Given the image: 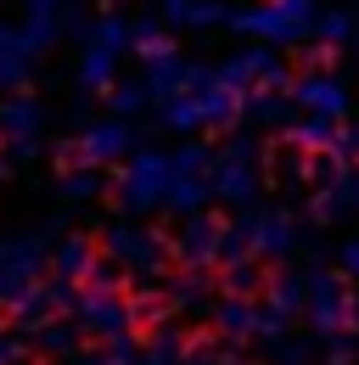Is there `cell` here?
I'll list each match as a JSON object with an SVG mask.
<instances>
[{
    "mask_svg": "<svg viewBox=\"0 0 359 365\" xmlns=\"http://www.w3.org/2000/svg\"><path fill=\"white\" fill-rule=\"evenodd\" d=\"M0 180H6V158H0Z\"/></svg>",
    "mask_w": 359,
    "mask_h": 365,
    "instance_id": "cell-29",
    "label": "cell"
},
{
    "mask_svg": "<svg viewBox=\"0 0 359 365\" xmlns=\"http://www.w3.org/2000/svg\"><path fill=\"white\" fill-rule=\"evenodd\" d=\"M45 343H51V349H73V326H51Z\"/></svg>",
    "mask_w": 359,
    "mask_h": 365,
    "instance_id": "cell-26",
    "label": "cell"
},
{
    "mask_svg": "<svg viewBox=\"0 0 359 365\" xmlns=\"http://www.w3.org/2000/svg\"><path fill=\"white\" fill-rule=\"evenodd\" d=\"M23 360V343L17 337H0V365H17Z\"/></svg>",
    "mask_w": 359,
    "mask_h": 365,
    "instance_id": "cell-25",
    "label": "cell"
},
{
    "mask_svg": "<svg viewBox=\"0 0 359 365\" xmlns=\"http://www.w3.org/2000/svg\"><path fill=\"white\" fill-rule=\"evenodd\" d=\"M118 6H124V0H101V11H118Z\"/></svg>",
    "mask_w": 359,
    "mask_h": 365,
    "instance_id": "cell-28",
    "label": "cell"
},
{
    "mask_svg": "<svg viewBox=\"0 0 359 365\" xmlns=\"http://www.w3.org/2000/svg\"><path fill=\"white\" fill-rule=\"evenodd\" d=\"M56 270H62V275H90V270H95V253H90L85 236H68V242H62V253H56Z\"/></svg>",
    "mask_w": 359,
    "mask_h": 365,
    "instance_id": "cell-22",
    "label": "cell"
},
{
    "mask_svg": "<svg viewBox=\"0 0 359 365\" xmlns=\"http://www.w3.org/2000/svg\"><path fill=\"white\" fill-rule=\"evenodd\" d=\"M130 51L140 62H163V56H180L175 40H169V23L163 17H135L130 23Z\"/></svg>",
    "mask_w": 359,
    "mask_h": 365,
    "instance_id": "cell-13",
    "label": "cell"
},
{
    "mask_svg": "<svg viewBox=\"0 0 359 365\" xmlns=\"http://www.w3.org/2000/svg\"><path fill=\"white\" fill-rule=\"evenodd\" d=\"M28 73H34V51L23 46L17 23H0V85H6V91H23Z\"/></svg>",
    "mask_w": 359,
    "mask_h": 365,
    "instance_id": "cell-11",
    "label": "cell"
},
{
    "mask_svg": "<svg viewBox=\"0 0 359 365\" xmlns=\"http://www.w3.org/2000/svg\"><path fill=\"white\" fill-rule=\"evenodd\" d=\"M17 34H23V46L34 51H51L62 40V0H23V23H17Z\"/></svg>",
    "mask_w": 359,
    "mask_h": 365,
    "instance_id": "cell-9",
    "label": "cell"
},
{
    "mask_svg": "<svg viewBox=\"0 0 359 365\" xmlns=\"http://www.w3.org/2000/svg\"><path fill=\"white\" fill-rule=\"evenodd\" d=\"M253 185H259L253 146H224V152H214V163H208V191H214V197H224V202H247Z\"/></svg>",
    "mask_w": 359,
    "mask_h": 365,
    "instance_id": "cell-5",
    "label": "cell"
},
{
    "mask_svg": "<svg viewBox=\"0 0 359 365\" xmlns=\"http://www.w3.org/2000/svg\"><path fill=\"white\" fill-rule=\"evenodd\" d=\"M348 309V298H343V287L331 281V275H314V292H309V315L320 331H337V320Z\"/></svg>",
    "mask_w": 359,
    "mask_h": 365,
    "instance_id": "cell-17",
    "label": "cell"
},
{
    "mask_svg": "<svg viewBox=\"0 0 359 365\" xmlns=\"http://www.w3.org/2000/svg\"><path fill=\"white\" fill-rule=\"evenodd\" d=\"M107 253H113L118 264H135L140 275H152L157 264H163V247H157V236L130 230V225H113V230H107Z\"/></svg>",
    "mask_w": 359,
    "mask_h": 365,
    "instance_id": "cell-10",
    "label": "cell"
},
{
    "mask_svg": "<svg viewBox=\"0 0 359 365\" xmlns=\"http://www.w3.org/2000/svg\"><path fill=\"white\" fill-rule=\"evenodd\" d=\"M163 185H169V152H135L118 169V202L130 214H146L152 202H163Z\"/></svg>",
    "mask_w": 359,
    "mask_h": 365,
    "instance_id": "cell-4",
    "label": "cell"
},
{
    "mask_svg": "<svg viewBox=\"0 0 359 365\" xmlns=\"http://www.w3.org/2000/svg\"><path fill=\"white\" fill-rule=\"evenodd\" d=\"M130 51V17L118 11H101L85 34V56H79V85L85 91H113V73H118V56Z\"/></svg>",
    "mask_w": 359,
    "mask_h": 365,
    "instance_id": "cell-2",
    "label": "cell"
},
{
    "mask_svg": "<svg viewBox=\"0 0 359 365\" xmlns=\"http://www.w3.org/2000/svg\"><path fill=\"white\" fill-rule=\"evenodd\" d=\"M95 191H101V180H95L90 169H79V175H68V180H62V197H73V202H90Z\"/></svg>",
    "mask_w": 359,
    "mask_h": 365,
    "instance_id": "cell-24",
    "label": "cell"
},
{
    "mask_svg": "<svg viewBox=\"0 0 359 365\" xmlns=\"http://www.w3.org/2000/svg\"><path fill=\"white\" fill-rule=\"evenodd\" d=\"M354 46H359V29H354Z\"/></svg>",
    "mask_w": 359,
    "mask_h": 365,
    "instance_id": "cell-30",
    "label": "cell"
},
{
    "mask_svg": "<svg viewBox=\"0 0 359 365\" xmlns=\"http://www.w3.org/2000/svg\"><path fill=\"white\" fill-rule=\"evenodd\" d=\"M45 107L34 101V96H11V101H0V135L11 140V146H23V140H34V130H40Z\"/></svg>",
    "mask_w": 359,
    "mask_h": 365,
    "instance_id": "cell-12",
    "label": "cell"
},
{
    "mask_svg": "<svg viewBox=\"0 0 359 365\" xmlns=\"http://www.w3.org/2000/svg\"><path fill=\"white\" fill-rule=\"evenodd\" d=\"M343 270L359 275V242H348V247H343Z\"/></svg>",
    "mask_w": 359,
    "mask_h": 365,
    "instance_id": "cell-27",
    "label": "cell"
},
{
    "mask_svg": "<svg viewBox=\"0 0 359 365\" xmlns=\"http://www.w3.org/2000/svg\"><path fill=\"white\" fill-rule=\"evenodd\" d=\"M314 17H320L314 0H259V6H236L230 29L253 34V46L275 51V46H303V40H314Z\"/></svg>",
    "mask_w": 359,
    "mask_h": 365,
    "instance_id": "cell-1",
    "label": "cell"
},
{
    "mask_svg": "<svg viewBox=\"0 0 359 365\" xmlns=\"http://www.w3.org/2000/svg\"><path fill=\"white\" fill-rule=\"evenodd\" d=\"M219 79H230L236 91H247V96L292 91V73H286V62H281L269 46H247V51H236V56H224V62H219Z\"/></svg>",
    "mask_w": 359,
    "mask_h": 365,
    "instance_id": "cell-3",
    "label": "cell"
},
{
    "mask_svg": "<svg viewBox=\"0 0 359 365\" xmlns=\"http://www.w3.org/2000/svg\"><path fill=\"white\" fill-rule=\"evenodd\" d=\"M219 326L230 331V337H247V331L259 326V309H247V304H224V309H219Z\"/></svg>",
    "mask_w": 359,
    "mask_h": 365,
    "instance_id": "cell-23",
    "label": "cell"
},
{
    "mask_svg": "<svg viewBox=\"0 0 359 365\" xmlns=\"http://www.w3.org/2000/svg\"><path fill=\"white\" fill-rule=\"evenodd\" d=\"M292 101H298L309 118H331V124L348 118V91H343L331 73H303V79H292Z\"/></svg>",
    "mask_w": 359,
    "mask_h": 365,
    "instance_id": "cell-6",
    "label": "cell"
},
{
    "mask_svg": "<svg viewBox=\"0 0 359 365\" xmlns=\"http://www.w3.org/2000/svg\"><path fill=\"white\" fill-rule=\"evenodd\" d=\"M241 236H253L247 247L264 259V253H286L292 247V220L286 214H253L247 225H241Z\"/></svg>",
    "mask_w": 359,
    "mask_h": 365,
    "instance_id": "cell-14",
    "label": "cell"
},
{
    "mask_svg": "<svg viewBox=\"0 0 359 365\" xmlns=\"http://www.w3.org/2000/svg\"><path fill=\"white\" fill-rule=\"evenodd\" d=\"M157 118H163L169 130H180V135L202 130V113H197V101H191V96H169V101L157 107Z\"/></svg>",
    "mask_w": 359,
    "mask_h": 365,
    "instance_id": "cell-21",
    "label": "cell"
},
{
    "mask_svg": "<svg viewBox=\"0 0 359 365\" xmlns=\"http://www.w3.org/2000/svg\"><path fill=\"white\" fill-rule=\"evenodd\" d=\"M337 130L343 124H331V118H298L292 124V146H303V152H337Z\"/></svg>",
    "mask_w": 359,
    "mask_h": 365,
    "instance_id": "cell-19",
    "label": "cell"
},
{
    "mask_svg": "<svg viewBox=\"0 0 359 365\" xmlns=\"http://www.w3.org/2000/svg\"><path fill=\"white\" fill-rule=\"evenodd\" d=\"M236 6L224 0H163V23H191V29H208V23H230Z\"/></svg>",
    "mask_w": 359,
    "mask_h": 365,
    "instance_id": "cell-15",
    "label": "cell"
},
{
    "mask_svg": "<svg viewBox=\"0 0 359 365\" xmlns=\"http://www.w3.org/2000/svg\"><path fill=\"white\" fill-rule=\"evenodd\" d=\"M219 247H224V225H214V220H191L180 230V259H191V264L219 259Z\"/></svg>",
    "mask_w": 359,
    "mask_h": 365,
    "instance_id": "cell-16",
    "label": "cell"
},
{
    "mask_svg": "<svg viewBox=\"0 0 359 365\" xmlns=\"http://www.w3.org/2000/svg\"><path fill=\"white\" fill-rule=\"evenodd\" d=\"M135 146L130 124L124 118H101V124H90L85 135H79V146H73V158L85 163V169H95V163H113V158H124Z\"/></svg>",
    "mask_w": 359,
    "mask_h": 365,
    "instance_id": "cell-7",
    "label": "cell"
},
{
    "mask_svg": "<svg viewBox=\"0 0 359 365\" xmlns=\"http://www.w3.org/2000/svg\"><path fill=\"white\" fill-rule=\"evenodd\" d=\"M107 101H113V118H130L140 107H152V91H146V79H124L107 91Z\"/></svg>",
    "mask_w": 359,
    "mask_h": 365,
    "instance_id": "cell-20",
    "label": "cell"
},
{
    "mask_svg": "<svg viewBox=\"0 0 359 365\" xmlns=\"http://www.w3.org/2000/svg\"><path fill=\"white\" fill-rule=\"evenodd\" d=\"M348 40H354V11L348 6H331V11L314 17V46L320 51H337V46H348Z\"/></svg>",
    "mask_w": 359,
    "mask_h": 365,
    "instance_id": "cell-18",
    "label": "cell"
},
{
    "mask_svg": "<svg viewBox=\"0 0 359 365\" xmlns=\"http://www.w3.org/2000/svg\"><path fill=\"white\" fill-rule=\"evenodd\" d=\"M79 320H85L95 337L124 343V331L135 326V309H130V304H118L113 292H90V298H79Z\"/></svg>",
    "mask_w": 359,
    "mask_h": 365,
    "instance_id": "cell-8",
    "label": "cell"
}]
</instances>
